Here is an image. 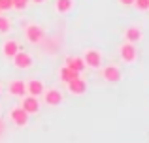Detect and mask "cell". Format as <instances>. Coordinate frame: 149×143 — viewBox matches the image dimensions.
Listing matches in <instances>:
<instances>
[{
  "label": "cell",
  "mask_w": 149,
  "mask_h": 143,
  "mask_svg": "<svg viewBox=\"0 0 149 143\" xmlns=\"http://www.w3.org/2000/svg\"><path fill=\"white\" fill-rule=\"evenodd\" d=\"M13 64H15V68H19V70H26V68L32 66V57H30L29 53H25V51H17L13 55Z\"/></svg>",
  "instance_id": "1"
},
{
  "label": "cell",
  "mask_w": 149,
  "mask_h": 143,
  "mask_svg": "<svg viewBox=\"0 0 149 143\" xmlns=\"http://www.w3.org/2000/svg\"><path fill=\"white\" fill-rule=\"evenodd\" d=\"M83 62H85V66H89V68H98L102 64V55L98 51H95V49H89V51H85Z\"/></svg>",
  "instance_id": "2"
},
{
  "label": "cell",
  "mask_w": 149,
  "mask_h": 143,
  "mask_svg": "<svg viewBox=\"0 0 149 143\" xmlns=\"http://www.w3.org/2000/svg\"><path fill=\"white\" fill-rule=\"evenodd\" d=\"M25 34H26V40H29L30 44H40V41L44 40V30L38 25H29Z\"/></svg>",
  "instance_id": "3"
},
{
  "label": "cell",
  "mask_w": 149,
  "mask_h": 143,
  "mask_svg": "<svg viewBox=\"0 0 149 143\" xmlns=\"http://www.w3.org/2000/svg\"><path fill=\"white\" fill-rule=\"evenodd\" d=\"M136 57H138V53H136L134 44L127 41L125 45H121V59H123L125 62H134V60H136Z\"/></svg>",
  "instance_id": "4"
},
{
  "label": "cell",
  "mask_w": 149,
  "mask_h": 143,
  "mask_svg": "<svg viewBox=\"0 0 149 143\" xmlns=\"http://www.w3.org/2000/svg\"><path fill=\"white\" fill-rule=\"evenodd\" d=\"M66 87H68V90L72 92V94H83V92L87 90V83H85L81 77H74V79H70L68 83H66Z\"/></svg>",
  "instance_id": "5"
},
{
  "label": "cell",
  "mask_w": 149,
  "mask_h": 143,
  "mask_svg": "<svg viewBox=\"0 0 149 143\" xmlns=\"http://www.w3.org/2000/svg\"><path fill=\"white\" fill-rule=\"evenodd\" d=\"M44 102L47 104V106H58V104L62 102V94H61V90H57V88H49V90H44Z\"/></svg>",
  "instance_id": "6"
},
{
  "label": "cell",
  "mask_w": 149,
  "mask_h": 143,
  "mask_svg": "<svg viewBox=\"0 0 149 143\" xmlns=\"http://www.w3.org/2000/svg\"><path fill=\"white\" fill-rule=\"evenodd\" d=\"M10 117H11V121H13L17 126H25L26 122H29V113H26L23 107H15V109H11Z\"/></svg>",
  "instance_id": "7"
},
{
  "label": "cell",
  "mask_w": 149,
  "mask_h": 143,
  "mask_svg": "<svg viewBox=\"0 0 149 143\" xmlns=\"http://www.w3.org/2000/svg\"><path fill=\"white\" fill-rule=\"evenodd\" d=\"M102 75H104V79L108 81V83H117V81H121V72L117 66H106L104 70H102Z\"/></svg>",
  "instance_id": "8"
},
{
  "label": "cell",
  "mask_w": 149,
  "mask_h": 143,
  "mask_svg": "<svg viewBox=\"0 0 149 143\" xmlns=\"http://www.w3.org/2000/svg\"><path fill=\"white\" fill-rule=\"evenodd\" d=\"M21 107H23V109H25L29 115H32V113H36V111H38L40 104H38L36 96H26V98H23V102H21Z\"/></svg>",
  "instance_id": "9"
},
{
  "label": "cell",
  "mask_w": 149,
  "mask_h": 143,
  "mask_svg": "<svg viewBox=\"0 0 149 143\" xmlns=\"http://www.w3.org/2000/svg\"><path fill=\"white\" fill-rule=\"evenodd\" d=\"M10 92L13 96H23L26 92V85H25V81H21V79H15V81H11L10 83Z\"/></svg>",
  "instance_id": "10"
},
{
  "label": "cell",
  "mask_w": 149,
  "mask_h": 143,
  "mask_svg": "<svg viewBox=\"0 0 149 143\" xmlns=\"http://www.w3.org/2000/svg\"><path fill=\"white\" fill-rule=\"evenodd\" d=\"M26 90L30 92V96H42L44 94V83L42 81H36V79H32L29 85H26Z\"/></svg>",
  "instance_id": "11"
},
{
  "label": "cell",
  "mask_w": 149,
  "mask_h": 143,
  "mask_svg": "<svg viewBox=\"0 0 149 143\" xmlns=\"http://www.w3.org/2000/svg\"><path fill=\"white\" fill-rule=\"evenodd\" d=\"M2 51H4V55H6L8 59H11V57H13L15 53L19 51V44H17L15 40H8V41H4Z\"/></svg>",
  "instance_id": "12"
},
{
  "label": "cell",
  "mask_w": 149,
  "mask_h": 143,
  "mask_svg": "<svg viewBox=\"0 0 149 143\" xmlns=\"http://www.w3.org/2000/svg\"><path fill=\"white\" fill-rule=\"evenodd\" d=\"M66 66L72 68V70H76V72H83L85 70V62H83V59H79V57H68V59H66Z\"/></svg>",
  "instance_id": "13"
},
{
  "label": "cell",
  "mask_w": 149,
  "mask_h": 143,
  "mask_svg": "<svg viewBox=\"0 0 149 143\" xmlns=\"http://www.w3.org/2000/svg\"><path fill=\"white\" fill-rule=\"evenodd\" d=\"M125 38H127V41H130V44H136V41L142 40V30L132 26V28H128L127 32H125Z\"/></svg>",
  "instance_id": "14"
},
{
  "label": "cell",
  "mask_w": 149,
  "mask_h": 143,
  "mask_svg": "<svg viewBox=\"0 0 149 143\" xmlns=\"http://www.w3.org/2000/svg\"><path fill=\"white\" fill-rule=\"evenodd\" d=\"M72 6H74L72 0H57V2H55V10H57L58 13H68V11L72 10Z\"/></svg>",
  "instance_id": "15"
},
{
  "label": "cell",
  "mask_w": 149,
  "mask_h": 143,
  "mask_svg": "<svg viewBox=\"0 0 149 143\" xmlns=\"http://www.w3.org/2000/svg\"><path fill=\"white\" fill-rule=\"evenodd\" d=\"M74 77H79V72L72 70V68H68V66H62V70H61V79L64 81V83H68V81L74 79Z\"/></svg>",
  "instance_id": "16"
},
{
  "label": "cell",
  "mask_w": 149,
  "mask_h": 143,
  "mask_svg": "<svg viewBox=\"0 0 149 143\" xmlns=\"http://www.w3.org/2000/svg\"><path fill=\"white\" fill-rule=\"evenodd\" d=\"M134 6L140 11H147L149 10V0H134Z\"/></svg>",
  "instance_id": "17"
},
{
  "label": "cell",
  "mask_w": 149,
  "mask_h": 143,
  "mask_svg": "<svg viewBox=\"0 0 149 143\" xmlns=\"http://www.w3.org/2000/svg\"><path fill=\"white\" fill-rule=\"evenodd\" d=\"M10 30V19L0 15V32H8Z\"/></svg>",
  "instance_id": "18"
},
{
  "label": "cell",
  "mask_w": 149,
  "mask_h": 143,
  "mask_svg": "<svg viewBox=\"0 0 149 143\" xmlns=\"http://www.w3.org/2000/svg\"><path fill=\"white\" fill-rule=\"evenodd\" d=\"M30 0H13V8L15 10H25L26 6H29Z\"/></svg>",
  "instance_id": "19"
},
{
  "label": "cell",
  "mask_w": 149,
  "mask_h": 143,
  "mask_svg": "<svg viewBox=\"0 0 149 143\" xmlns=\"http://www.w3.org/2000/svg\"><path fill=\"white\" fill-rule=\"evenodd\" d=\"M0 8H2V11L11 10V8H13V0H0Z\"/></svg>",
  "instance_id": "20"
},
{
  "label": "cell",
  "mask_w": 149,
  "mask_h": 143,
  "mask_svg": "<svg viewBox=\"0 0 149 143\" xmlns=\"http://www.w3.org/2000/svg\"><path fill=\"white\" fill-rule=\"evenodd\" d=\"M121 4H125V6H130V4H134V0H119Z\"/></svg>",
  "instance_id": "21"
},
{
  "label": "cell",
  "mask_w": 149,
  "mask_h": 143,
  "mask_svg": "<svg viewBox=\"0 0 149 143\" xmlns=\"http://www.w3.org/2000/svg\"><path fill=\"white\" fill-rule=\"evenodd\" d=\"M34 2H36V4H42V2H45V0H34Z\"/></svg>",
  "instance_id": "22"
},
{
  "label": "cell",
  "mask_w": 149,
  "mask_h": 143,
  "mask_svg": "<svg viewBox=\"0 0 149 143\" xmlns=\"http://www.w3.org/2000/svg\"><path fill=\"white\" fill-rule=\"evenodd\" d=\"M0 92H2V85H0Z\"/></svg>",
  "instance_id": "23"
},
{
  "label": "cell",
  "mask_w": 149,
  "mask_h": 143,
  "mask_svg": "<svg viewBox=\"0 0 149 143\" xmlns=\"http://www.w3.org/2000/svg\"><path fill=\"white\" fill-rule=\"evenodd\" d=\"M0 11H2V8H0Z\"/></svg>",
  "instance_id": "24"
}]
</instances>
